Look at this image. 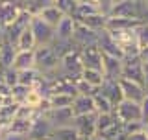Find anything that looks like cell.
Segmentation results:
<instances>
[{
    "instance_id": "1",
    "label": "cell",
    "mask_w": 148,
    "mask_h": 140,
    "mask_svg": "<svg viewBox=\"0 0 148 140\" xmlns=\"http://www.w3.org/2000/svg\"><path fill=\"white\" fill-rule=\"evenodd\" d=\"M34 57H35V68L39 70L41 76H45L46 79H54L59 76V57L50 44L35 46Z\"/></svg>"
},
{
    "instance_id": "2",
    "label": "cell",
    "mask_w": 148,
    "mask_h": 140,
    "mask_svg": "<svg viewBox=\"0 0 148 140\" xmlns=\"http://www.w3.org/2000/svg\"><path fill=\"white\" fill-rule=\"evenodd\" d=\"M109 35H111V39L117 43L119 48L122 50L124 59L139 57V50H141V46H139V43H137L135 30H113V31H109Z\"/></svg>"
},
{
    "instance_id": "3",
    "label": "cell",
    "mask_w": 148,
    "mask_h": 140,
    "mask_svg": "<svg viewBox=\"0 0 148 140\" xmlns=\"http://www.w3.org/2000/svg\"><path fill=\"white\" fill-rule=\"evenodd\" d=\"M83 72V61L78 48L69 50L67 54H63L59 57V76H65L72 81H76Z\"/></svg>"
},
{
    "instance_id": "4",
    "label": "cell",
    "mask_w": 148,
    "mask_h": 140,
    "mask_svg": "<svg viewBox=\"0 0 148 140\" xmlns=\"http://www.w3.org/2000/svg\"><path fill=\"white\" fill-rule=\"evenodd\" d=\"M30 22H32V15L26 11V9H22V7H21V11H18L17 18L13 20V24L4 30V43H9V44L15 46L17 37L21 35L28 26H30Z\"/></svg>"
},
{
    "instance_id": "5",
    "label": "cell",
    "mask_w": 148,
    "mask_h": 140,
    "mask_svg": "<svg viewBox=\"0 0 148 140\" xmlns=\"http://www.w3.org/2000/svg\"><path fill=\"white\" fill-rule=\"evenodd\" d=\"M30 28H32V31H34L37 46H46V44H52L54 43V39H56L54 28L48 26L45 20H41L39 17H32Z\"/></svg>"
},
{
    "instance_id": "6",
    "label": "cell",
    "mask_w": 148,
    "mask_h": 140,
    "mask_svg": "<svg viewBox=\"0 0 148 140\" xmlns=\"http://www.w3.org/2000/svg\"><path fill=\"white\" fill-rule=\"evenodd\" d=\"M120 77L130 79V81H135V83H139V85L145 87V70H143L141 59H139V57L122 59V74H120Z\"/></svg>"
},
{
    "instance_id": "7",
    "label": "cell",
    "mask_w": 148,
    "mask_h": 140,
    "mask_svg": "<svg viewBox=\"0 0 148 140\" xmlns=\"http://www.w3.org/2000/svg\"><path fill=\"white\" fill-rule=\"evenodd\" d=\"M113 114L117 116L122 124L128 122H141V107L135 101H130V100H122L120 103L115 107Z\"/></svg>"
},
{
    "instance_id": "8",
    "label": "cell",
    "mask_w": 148,
    "mask_h": 140,
    "mask_svg": "<svg viewBox=\"0 0 148 140\" xmlns=\"http://www.w3.org/2000/svg\"><path fill=\"white\" fill-rule=\"evenodd\" d=\"M95 118H96V113L92 114H82V116H74L71 125L76 129L80 140H85V138H91L96 135V127H95Z\"/></svg>"
},
{
    "instance_id": "9",
    "label": "cell",
    "mask_w": 148,
    "mask_h": 140,
    "mask_svg": "<svg viewBox=\"0 0 148 140\" xmlns=\"http://www.w3.org/2000/svg\"><path fill=\"white\" fill-rule=\"evenodd\" d=\"M96 46L100 48V52L104 55H109V57H117V59H124V54L122 50L117 46L113 39H111L109 31L108 30H100L98 31V37H96Z\"/></svg>"
},
{
    "instance_id": "10",
    "label": "cell",
    "mask_w": 148,
    "mask_h": 140,
    "mask_svg": "<svg viewBox=\"0 0 148 140\" xmlns=\"http://www.w3.org/2000/svg\"><path fill=\"white\" fill-rule=\"evenodd\" d=\"M119 85H120V90H122L124 100L135 101V103H141V100L146 96V92H148L143 85H139V83H135V81H130V79H124V77H119Z\"/></svg>"
},
{
    "instance_id": "11",
    "label": "cell",
    "mask_w": 148,
    "mask_h": 140,
    "mask_svg": "<svg viewBox=\"0 0 148 140\" xmlns=\"http://www.w3.org/2000/svg\"><path fill=\"white\" fill-rule=\"evenodd\" d=\"M96 37H98V31H92L87 26L76 22V26H74V35H72V44L80 50L83 46L96 44Z\"/></svg>"
},
{
    "instance_id": "12",
    "label": "cell",
    "mask_w": 148,
    "mask_h": 140,
    "mask_svg": "<svg viewBox=\"0 0 148 140\" xmlns=\"http://www.w3.org/2000/svg\"><path fill=\"white\" fill-rule=\"evenodd\" d=\"M80 55L83 61V68L102 70V57H104V54L100 52V48L96 44H89V46L80 48Z\"/></svg>"
},
{
    "instance_id": "13",
    "label": "cell",
    "mask_w": 148,
    "mask_h": 140,
    "mask_svg": "<svg viewBox=\"0 0 148 140\" xmlns=\"http://www.w3.org/2000/svg\"><path fill=\"white\" fill-rule=\"evenodd\" d=\"M50 131H52L50 122L45 118L43 114H39V116H35V118L32 120V127H30V133H28V140H48Z\"/></svg>"
},
{
    "instance_id": "14",
    "label": "cell",
    "mask_w": 148,
    "mask_h": 140,
    "mask_svg": "<svg viewBox=\"0 0 148 140\" xmlns=\"http://www.w3.org/2000/svg\"><path fill=\"white\" fill-rule=\"evenodd\" d=\"M74 26H76V20H74L72 15H65L59 24L54 28V33L58 43H72V35H74Z\"/></svg>"
},
{
    "instance_id": "15",
    "label": "cell",
    "mask_w": 148,
    "mask_h": 140,
    "mask_svg": "<svg viewBox=\"0 0 148 140\" xmlns=\"http://www.w3.org/2000/svg\"><path fill=\"white\" fill-rule=\"evenodd\" d=\"M18 11H21V4L13 2V0H6V2L0 4V30H2V33L6 28L13 24Z\"/></svg>"
},
{
    "instance_id": "16",
    "label": "cell",
    "mask_w": 148,
    "mask_h": 140,
    "mask_svg": "<svg viewBox=\"0 0 148 140\" xmlns=\"http://www.w3.org/2000/svg\"><path fill=\"white\" fill-rule=\"evenodd\" d=\"M43 116L50 122L52 127H59V125H71L74 114L71 107H63V109H48Z\"/></svg>"
},
{
    "instance_id": "17",
    "label": "cell",
    "mask_w": 148,
    "mask_h": 140,
    "mask_svg": "<svg viewBox=\"0 0 148 140\" xmlns=\"http://www.w3.org/2000/svg\"><path fill=\"white\" fill-rule=\"evenodd\" d=\"M98 92H102V94L108 98L111 103H113V107H117L120 101L124 100L120 85H119V79H106V81L102 83V87L98 88Z\"/></svg>"
},
{
    "instance_id": "18",
    "label": "cell",
    "mask_w": 148,
    "mask_h": 140,
    "mask_svg": "<svg viewBox=\"0 0 148 140\" xmlns=\"http://www.w3.org/2000/svg\"><path fill=\"white\" fill-rule=\"evenodd\" d=\"M102 74L106 79H119L122 74V59L104 55L102 57Z\"/></svg>"
},
{
    "instance_id": "19",
    "label": "cell",
    "mask_w": 148,
    "mask_h": 140,
    "mask_svg": "<svg viewBox=\"0 0 148 140\" xmlns=\"http://www.w3.org/2000/svg\"><path fill=\"white\" fill-rule=\"evenodd\" d=\"M143 20L137 18H124V17H108L106 20V30L113 31V30H135Z\"/></svg>"
},
{
    "instance_id": "20",
    "label": "cell",
    "mask_w": 148,
    "mask_h": 140,
    "mask_svg": "<svg viewBox=\"0 0 148 140\" xmlns=\"http://www.w3.org/2000/svg\"><path fill=\"white\" fill-rule=\"evenodd\" d=\"M72 114L82 116V114H92L95 113V103H92V96H76L72 100Z\"/></svg>"
},
{
    "instance_id": "21",
    "label": "cell",
    "mask_w": 148,
    "mask_h": 140,
    "mask_svg": "<svg viewBox=\"0 0 148 140\" xmlns=\"http://www.w3.org/2000/svg\"><path fill=\"white\" fill-rule=\"evenodd\" d=\"M76 22H80V24L87 26L89 30L92 31H100V30H106V20H108V17L104 15V13L96 11V13H91V15L87 17H82V18H74Z\"/></svg>"
},
{
    "instance_id": "22",
    "label": "cell",
    "mask_w": 148,
    "mask_h": 140,
    "mask_svg": "<svg viewBox=\"0 0 148 140\" xmlns=\"http://www.w3.org/2000/svg\"><path fill=\"white\" fill-rule=\"evenodd\" d=\"M11 68H15L17 72L28 68H35V57H34V50H26V52H17L15 59H13Z\"/></svg>"
},
{
    "instance_id": "23",
    "label": "cell",
    "mask_w": 148,
    "mask_h": 140,
    "mask_svg": "<svg viewBox=\"0 0 148 140\" xmlns=\"http://www.w3.org/2000/svg\"><path fill=\"white\" fill-rule=\"evenodd\" d=\"M35 46H37V43H35L34 31H32V28L28 26L26 30L17 37V41H15V50H17V52H26V50H35Z\"/></svg>"
},
{
    "instance_id": "24",
    "label": "cell",
    "mask_w": 148,
    "mask_h": 140,
    "mask_svg": "<svg viewBox=\"0 0 148 140\" xmlns=\"http://www.w3.org/2000/svg\"><path fill=\"white\" fill-rule=\"evenodd\" d=\"M48 140H80V137L72 125H59V127H52Z\"/></svg>"
},
{
    "instance_id": "25",
    "label": "cell",
    "mask_w": 148,
    "mask_h": 140,
    "mask_svg": "<svg viewBox=\"0 0 148 140\" xmlns=\"http://www.w3.org/2000/svg\"><path fill=\"white\" fill-rule=\"evenodd\" d=\"M35 17H39L41 20H45L48 26H52V28H56L59 24V20L65 17V13L63 11H59L56 6H48V7H45L43 11H39V15H35Z\"/></svg>"
},
{
    "instance_id": "26",
    "label": "cell",
    "mask_w": 148,
    "mask_h": 140,
    "mask_svg": "<svg viewBox=\"0 0 148 140\" xmlns=\"http://www.w3.org/2000/svg\"><path fill=\"white\" fill-rule=\"evenodd\" d=\"M41 77H43V76L39 74V70H37V68L21 70V72H18V85H24V87L34 88V87H35V83L39 81Z\"/></svg>"
},
{
    "instance_id": "27",
    "label": "cell",
    "mask_w": 148,
    "mask_h": 140,
    "mask_svg": "<svg viewBox=\"0 0 148 140\" xmlns=\"http://www.w3.org/2000/svg\"><path fill=\"white\" fill-rule=\"evenodd\" d=\"M117 122V116L113 113L109 114H102V113H96V118H95V127H96V135H102L106 133L108 129Z\"/></svg>"
},
{
    "instance_id": "28",
    "label": "cell",
    "mask_w": 148,
    "mask_h": 140,
    "mask_svg": "<svg viewBox=\"0 0 148 140\" xmlns=\"http://www.w3.org/2000/svg\"><path fill=\"white\" fill-rule=\"evenodd\" d=\"M15 54H17V50L13 44L2 43V48H0V68H11Z\"/></svg>"
},
{
    "instance_id": "29",
    "label": "cell",
    "mask_w": 148,
    "mask_h": 140,
    "mask_svg": "<svg viewBox=\"0 0 148 140\" xmlns=\"http://www.w3.org/2000/svg\"><path fill=\"white\" fill-rule=\"evenodd\" d=\"M82 79H85L89 85H92L95 88H100L102 87V83L106 81V77H104V74H102V70H95V68H83V72H82Z\"/></svg>"
},
{
    "instance_id": "30",
    "label": "cell",
    "mask_w": 148,
    "mask_h": 140,
    "mask_svg": "<svg viewBox=\"0 0 148 140\" xmlns=\"http://www.w3.org/2000/svg\"><path fill=\"white\" fill-rule=\"evenodd\" d=\"M92 103H95V113H102V114H109L115 111L113 103L106 98L102 92H96V94H92Z\"/></svg>"
},
{
    "instance_id": "31",
    "label": "cell",
    "mask_w": 148,
    "mask_h": 140,
    "mask_svg": "<svg viewBox=\"0 0 148 140\" xmlns=\"http://www.w3.org/2000/svg\"><path fill=\"white\" fill-rule=\"evenodd\" d=\"M52 4H54V0H24L21 7L26 9L32 17H35V15H39V11H43L45 7L52 6Z\"/></svg>"
},
{
    "instance_id": "32",
    "label": "cell",
    "mask_w": 148,
    "mask_h": 140,
    "mask_svg": "<svg viewBox=\"0 0 148 140\" xmlns=\"http://www.w3.org/2000/svg\"><path fill=\"white\" fill-rule=\"evenodd\" d=\"M32 127V120H24V118H13L8 125V131L6 133H15V135H26L30 133Z\"/></svg>"
},
{
    "instance_id": "33",
    "label": "cell",
    "mask_w": 148,
    "mask_h": 140,
    "mask_svg": "<svg viewBox=\"0 0 148 140\" xmlns=\"http://www.w3.org/2000/svg\"><path fill=\"white\" fill-rule=\"evenodd\" d=\"M72 96L69 94H50L48 101H50V109H63V107H71L72 105Z\"/></svg>"
},
{
    "instance_id": "34",
    "label": "cell",
    "mask_w": 148,
    "mask_h": 140,
    "mask_svg": "<svg viewBox=\"0 0 148 140\" xmlns=\"http://www.w3.org/2000/svg\"><path fill=\"white\" fill-rule=\"evenodd\" d=\"M43 98H45V96H41L39 92L35 90V88H30V92L26 94V98H24V101H22V103L28 105L30 109H34V111H37V113H39V107H41V101H43Z\"/></svg>"
},
{
    "instance_id": "35",
    "label": "cell",
    "mask_w": 148,
    "mask_h": 140,
    "mask_svg": "<svg viewBox=\"0 0 148 140\" xmlns=\"http://www.w3.org/2000/svg\"><path fill=\"white\" fill-rule=\"evenodd\" d=\"M74 87H76L78 96H92V94L98 92V88H95L92 85H89V83H87L85 79H82V77H78L76 81H74Z\"/></svg>"
},
{
    "instance_id": "36",
    "label": "cell",
    "mask_w": 148,
    "mask_h": 140,
    "mask_svg": "<svg viewBox=\"0 0 148 140\" xmlns=\"http://www.w3.org/2000/svg\"><path fill=\"white\" fill-rule=\"evenodd\" d=\"M28 92H30V87H24V85H18L17 83V85H13L9 88V98H11L15 103H22Z\"/></svg>"
},
{
    "instance_id": "37",
    "label": "cell",
    "mask_w": 148,
    "mask_h": 140,
    "mask_svg": "<svg viewBox=\"0 0 148 140\" xmlns=\"http://www.w3.org/2000/svg\"><path fill=\"white\" fill-rule=\"evenodd\" d=\"M135 35H137V43L141 48L148 46V22H141L135 28Z\"/></svg>"
},
{
    "instance_id": "38",
    "label": "cell",
    "mask_w": 148,
    "mask_h": 140,
    "mask_svg": "<svg viewBox=\"0 0 148 140\" xmlns=\"http://www.w3.org/2000/svg\"><path fill=\"white\" fill-rule=\"evenodd\" d=\"M2 81L11 88L13 85L18 83V72L15 68H2Z\"/></svg>"
},
{
    "instance_id": "39",
    "label": "cell",
    "mask_w": 148,
    "mask_h": 140,
    "mask_svg": "<svg viewBox=\"0 0 148 140\" xmlns=\"http://www.w3.org/2000/svg\"><path fill=\"white\" fill-rule=\"evenodd\" d=\"M52 6H56L59 11H63L65 15H72L74 9H76V2H74V0H54Z\"/></svg>"
},
{
    "instance_id": "40",
    "label": "cell",
    "mask_w": 148,
    "mask_h": 140,
    "mask_svg": "<svg viewBox=\"0 0 148 140\" xmlns=\"http://www.w3.org/2000/svg\"><path fill=\"white\" fill-rule=\"evenodd\" d=\"M143 129V124L141 122H128V124H122V131L128 135H133V133H139Z\"/></svg>"
},
{
    "instance_id": "41",
    "label": "cell",
    "mask_w": 148,
    "mask_h": 140,
    "mask_svg": "<svg viewBox=\"0 0 148 140\" xmlns=\"http://www.w3.org/2000/svg\"><path fill=\"white\" fill-rule=\"evenodd\" d=\"M139 107H141V124L145 125V124H148V92H146V96L141 100Z\"/></svg>"
},
{
    "instance_id": "42",
    "label": "cell",
    "mask_w": 148,
    "mask_h": 140,
    "mask_svg": "<svg viewBox=\"0 0 148 140\" xmlns=\"http://www.w3.org/2000/svg\"><path fill=\"white\" fill-rule=\"evenodd\" d=\"M0 140H28L26 135H15V133H4Z\"/></svg>"
},
{
    "instance_id": "43",
    "label": "cell",
    "mask_w": 148,
    "mask_h": 140,
    "mask_svg": "<svg viewBox=\"0 0 148 140\" xmlns=\"http://www.w3.org/2000/svg\"><path fill=\"white\" fill-rule=\"evenodd\" d=\"M139 59H141V63L148 65V46H145V48L139 50Z\"/></svg>"
},
{
    "instance_id": "44",
    "label": "cell",
    "mask_w": 148,
    "mask_h": 140,
    "mask_svg": "<svg viewBox=\"0 0 148 140\" xmlns=\"http://www.w3.org/2000/svg\"><path fill=\"white\" fill-rule=\"evenodd\" d=\"M128 140H148L145 135H143V131H139V133H133V135H130Z\"/></svg>"
},
{
    "instance_id": "45",
    "label": "cell",
    "mask_w": 148,
    "mask_h": 140,
    "mask_svg": "<svg viewBox=\"0 0 148 140\" xmlns=\"http://www.w3.org/2000/svg\"><path fill=\"white\" fill-rule=\"evenodd\" d=\"M0 96H9V87L4 81H0Z\"/></svg>"
},
{
    "instance_id": "46",
    "label": "cell",
    "mask_w": 148,
    "mask_h": 140,
    "mask_svg": "<svg viewBox=\"0 0 148 140\" xmlns=\"http://www.w3.org/2000/svg\"><path fill=\"white\" fill-rule=\"evenodd\" d=\"M143 70H145V87H146V90H148V65L143 63Z\"/></svg>"
},
{
    "instance_id": "47",
    "label": "cell",
    "mask_w": 148,
    "mask_h": 140,
    "mask_svg": "<svg viewBox=\"0 0 148 140\" xmlns=\"http://www.w3.org/2000/svg\"><path fill=\"white\" fill-rule=\"evenodd\" d=\"M141 131H143V135H145V137L148 138V124H145V125H143V129H141Z\"/></svg>"
},
{
    "instance_id": "48",
    "label": "cell",
    "mask_w": 148,
    "mask_h": 140,
    "mask_svg": "<svg viewBox=\"0 0 148 140\" xmlns=\"http://www.w3.org/2000/svg\"><path fill=\"white\" fill-rule=\"evenodd\" d=\"M85 140H106V138H102L100 135H95V137H91V138H85Z\"/></svg>"
},
{
    "instance_id": "49",
    "label": "cell",
    "mask_w": 148,
    "mask_h": 140,
    "mask_svg": "<svg viewBox=\"0 0 148 140\" xmlns=\"http://www.w3.org/2000/svg\"><path fill=\"white\" fill-rule=\"evenodd\" d=\"M74 2H76V6H78V4H83V2H92V0H74Z\"/></svg>"
},
{
    "instance_id": "50",
    "label": "cell",
    "mask_w": 148,
    "mask_h": 140,
    "mask_svg": "<svg viewBox=\"0 0 148 140\" xmlns=\"http://www.w3.org/2000/svg\"><path fill=\"white\" fill-rule=\"evenodd\" d=\"M0 48H2V43H0Z\"/></svg>"
},
{
    "instance_id": "51",
    "label": "cell",
    "mask_w": 148,
    "mask_h": 140,
    "mask_svg": "<svg viewBox=\"0 0 148 140\" xmlns=\"http://www.w3.org/2000/svg\"><path fill=\"white\" fill-rule=\"evenodd\" d=\"M0 138H2V135H0Z\"/></svg>"
},
{
    "instance_id": "52",
    "label": "cell",
    "mask_w": 148,
    "mask_h": 140,
    "mask_svg": "<svg viewBox=\"0 0 148 140\" xmlns=\"http://www.w3.org/2000/svg\"><path fill=\"white\" fill-rule=\"evenodd\" d=\"M22 2H24V0H22Z\"/></svg>"
}]
</instances>
